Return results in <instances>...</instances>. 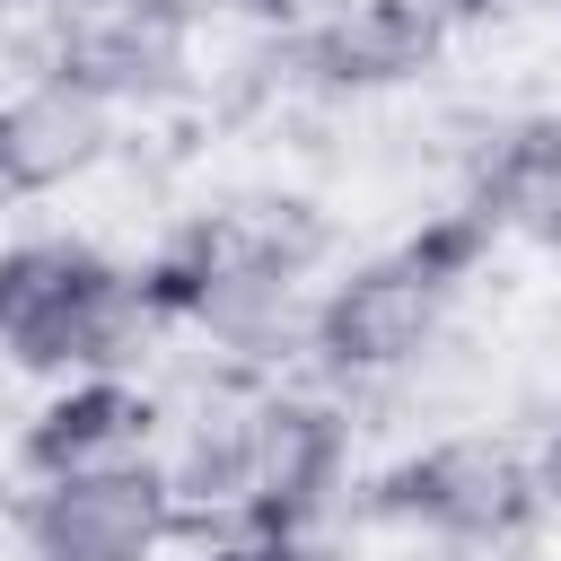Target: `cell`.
<instances>
[{
	"label": "cell",
	"instance_id": "1",
	"mask_svg": "<svg viewBox=\"0 0 561 561\" xmlns=\"http://www.w3.org/2000/svg\"><path fill=\"white\" fill-rule=\"evenodd\" d=\"M324 254V219L307 202H263V210H202L184 219L149 263V298L167 324H193L219 342L237 368H263L307 342V272Z\"/></svg>",
	"mask_w": 561,
	"mask_h": 561
},
{
	"label": "cell",
	"instance_id": "2",
	"mask_svg": "<svg viewBox=\"0 0 561 561\" xmlns=\"http://www.w3.org/2000/svg\"><path fill=\"white\" fill-rule=\"evenodd\" d=\"M491 245H500V219L473 210V202H456V210L421 219L403 245L333 272V280L316 289V307H307V351H316V368L342 377V386H377V377L421 368V359L447 342V316H456V298L473 289V272L491 263Z\"/></svg>",
	"mask_w": 561,
	"mask_h": 561
},
{
	"label": "cell",
	"instance_id": "3",
	"mask_svg": "<svg viewBox=\"0 0 561 561\" xmlns=\"http://www.w3.org/2000/svg\"><path fill=\"white\" fill-rule=\"evenodd\" d=\"M167 333L149 280L88 237L0 245V359L26 377H131Z\"/></svg>",
	"mask_w": 561,
	"mask_h": 561
},
{
	"label": "cell",
	"instance_id": "4",
	"mask_svg": "<svg viewBox=\"0 0 561 561\" xmlns=\"http://www.w3.org/2000/svg\"><path fill=\"white\" fill-rule=\"evenodd\" d=\"M368 517L412 526L447 552H517V543H535V526L552 508L535 482V447H517L500 430H447L368 482Z\"/></svg>",
	"mask_w": 561,
	"mask_h": 561
},
{
	"label": "cell",
	"instance_id": "5",
	"mask_svg": "<svg viewBox=\"0 0 561 561\" xmlns=\"http://www.w3.org/2000/svg\"><path fill=\"white\" fill-rule=\"evenodd\" d=\"M193 26H202V0H53L35 70L79 79L114 114L167 105L193 88Z\"/></svg>",
	"mask_w": 561,
	"mask_h": 561
},
{
	"label": "cell",
	"instance_id": "6",
	"mask_svg": "<svg viewBox=\"0 0 561 561\" xmlns=\"http://www.w3.org/2000/svg\"><path fill=\"white\" fill-rule=\"evenodd\" d=\"M18 535H26V561H158L184 535V508L167 465L131 456V465L35 482L18 508Z\"/></svg>",
	"mask_w": 561,
	"mask_h": 561
},
{
	"label": "cell",
	"instance_id": "7",
	"mask_svg": "<svg viewBox=\"0 0 561 561\" xmlns=\"http://www.w3.org/2000/svg\"><path fill=\"white\" fill-rule=\"evenodd\" d=\"M351 491V403L254 386V482L245 526L263 535H316Z\"/></svg>",
	"mask_w": 561,
	"mask_h": 561
},
{
	"label": "cell",
	"instance_id": "8",
	"mask_svg": "<svg viewBox=\"0 0 561 561\" xmlns=\"http://www.w3.org/2000/svg\"><path fill=\"white\" fill-rule=\"evenodd\" d=\"M438 53L447 35L412 18L403 0H342V9H316L280 44V70L316 96H377V88H412Z\"/></svg>",
	"mask_w": 561,
	"mask_h": 561
},
{
	"label": "cell",
	"instance_id": "9",
	"mask_svg": "<svg viewBox=\"0 0 561 561\" xmlns=\"http://www.w3.org/2000/svg\"><path fill=\"white\" fill-rule=\"evenodd\" d=\"M158 430H167V403L140 377H61L18 430V473L61 482V473L131 465V456H158Z\"/></svg>",
	"mask_w": 561,
	"mask_h": 561
},
{
	"label": "cell",
	"instance_id": "10",
	"mask_svg": "<svg viewBox=\"0 0 561 561\" xmlns=\"http://www.w3.org/2000/svg\"><path fill=\"white\" fill-rule=\"evenodd\" d=\"M114 149V105L88 96L61 70H35L26 88L0 96V193L9 202H44L70 193L79 175H96Z\"/></svg>",
	"mask_w": 561,
	"mask_h": 561
},
{
	"label": "cell",
	"instance_id": "11",
	"mask_svg": "<svg viewBox=\"0 0 561 561\" xmlns=\"http://www.w3.org/2000/svg\"><path fill=\"white\" fill-rule=\"evenodd\" d=\"M465 202L500 219V237H535L561 254V105L500 114L465 149Z\"/></svg>",
	"mask_w": 561,
	"mask_h": 561
},
{
	"label": "cell",
	"instance_id": "12",
	"mask_svg": "<svg viewBox=\"0 0 561 561\" xmlns=\"http://www.w3.org/2000/svg\"><path fill=\"white\" fill-rule=\"evenodd\" d=\"M175 482L184 526H245V482H254V386H219L184 412L175 456H158Z\"/></svg>",
	"mask_w": 561,
	"mask_h": 561
},
{
	"label": "cell",
	"instance_id": "13",
	"mask_svg": "<svg viewBox=\"0 0 561 561\" xmlns=\"http://www.w3.org/2000/svg\"><path fill=\"white\" fill-rule=\"evenodd\" d=\"M202 561H324L316 535H263V526H228L202 543Z\"/></svg>",
	"mask_w": 561,
	"mask_h": 561
},
{
	"label": "cell",
	"instance_id": "14",
	"mask_svg": "<svg viewBox=\"0 0 561 561\" xmlns=\"http://www.w3.org/2000/svg\"><path fill=\"white\" fill-rule=\"evenodd\" d=\"M403 9H412V18H430L447 44H456L465 26H482V18H500V0H403Z\"/></svg>",
	"mask_w": 561,
	"mask_h": 561
},
{
	"label": "cell",
	"instance_id": "15",
	"mask_svg": "<svg viewBox=\"0 0 561 561\" xmlns=\"http://www.w3.org/2000/svg\"><path fill=\"white\" fill-rule=\"evenodd\" d=\"M535 482H543V508L561 517V412H552L543 438H535Z\"/></svg>",
	"mask_w": 561,
	"mask_h": 561
},
{
	"label": "cell",
	"instance_id": "16",
	"mask_svg": "<svg viewBox=\"0 0 561 561\" xmlns=\"http://www.w3.org/2000/svg\"><path fill=\"white\" fill-rule=\"evenodd\" d=\"M219 9H237V18H263V26H307L324 0H219Z\"/></svg>",
	"mask_w": 561,
	"mask_h": 561
},
{
	"label": "cell",
	"instance_id": "17",
	"mask_svg": "<svg viewBox=\"0 0 561 561\" xmlns=\"http://www.w3.org/2000/svg\"><path fill=\"white\" fill-rule=\"evenodd\" d=\"M26 9H53V0H0V26H9V18H26Z\"/></svg>",
	"mask_w": 561,
	"mask_h": 561
},
{
	"label": "cell",
	"instance_id": "18",
	"mask_svg": "<svg viewBox=\"0 0 561 561\" xmlns=\"http://www.w3.org/2000/svg\"><path fill=\"white\" fill-rule=\"evenodd\" d=\"M552 9H561V0H552Z\"/></svg>",
	"mask_w": 561,
	"mask_h": 561
},
{
	"label": "cell",
	"instance_id": "19",
	"mask_svg": "<svg viewBox=\"0 0 561 561\" xmlns=\"http://www.w3.org/2000/svg\"><path fill=\"white\" fill-rule=\"evenodd\" d=\"M0 202H9V193H0Z\"/></svg>",
	"mask_w": 561,
	"mask_h": 561
}]
</instances>
